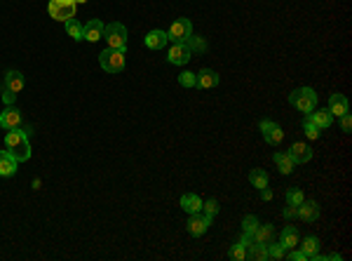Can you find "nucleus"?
<instances>
[{
	"label": "nucleus",
	"mask_w": 352,
	"mask_h": 261,
	"mask_svg": "<svg viewBox=\"0 0 352 261\" xmlns=\"http://www.w3.org/2000/svg\"><path fill=\"white\" fill-rule=\"evenodd\" d=\"M5 148L10 151L12 156L17 158L19 162H26L31 158V144H28V132H22L19 127L10 129L5 134Z\"/></svg>",
	"instance_id": "f257e3e1"
},
{
	"label": "nucleus",
	"mask_w": 352,
	"mask_h": 261,
	"mask_svg": "<svg viewBox=\"0 0 352 261\" xmlns=\"http://www.w3.org/2000/svg\"><path fill=\"white\" fill-rule=\"evenodd\" d=\"M289 101H291L294 108H298L301 113H310L317 108V95H315L312 87H298L289 95Z\"/></svg>",
	"instance_id": "f03ea898"
},
{
	"label": "nucleus",
	"mask_w": 352,
	"mask_h": 261,
	"mask_svg": "<svg viewBox=\"0 0 352 261\" xmlns=\"http://www.w3.org/2000/svg\"><path fill=\"white\" fill-rule=\"evenodd\" d=\"M99 64L106 73H120L125 71V50H113V47H106L99 54Z\"/></svg>",
	"instance_id": "7ed1b4c3"
},
{
	"label": "nucleus",
	"mask_w": 352,
	"mask_h": 261,
	"mask_svg": "<svg viewBox=\"0 0 352 261\" xmlns=\"http://www.w3.org/2000/svg\"><path fill=\"white\" fill-rule=\"evenodd\" d=\"M47 12H50V17H52V19H56V22H64V24H66L68 19L75 17L77 3H75V0H50V5H47Z\"/></svg>",
	"instance_id": "20e7f679"
},
{
	"label": "nucleus",
	"mask_w": 352,
	"mask_h": 261,
	"mask_svg": "<svg viewBox=\"0 0 352 261\" xmlns=\"http://www.w3.org/2000/svg\"><path fill=\"white\" fill-rule=\"evenodd\" d=\"M104 40L108 43V47H113V50H125L127 47V28L118 22L108 24V26H104Z\"/></svg>",
	"instance_id": "39448f33"
},
{
	"label": "nucleus",
	"mask_w": 352,
	"mask_h": 261,
	"mask_svg": "<svg viewBox=\"0 0 352 261\" xmlns=\"http://www.w3.org/2000/svg\"><path fill=\"white\" fill-rule=\"evenodd\" d=\"M190 35H193V24L186 17H179L169 26V31H167V38H169L171 43H188Z\"/></svg>",
	"instance_id": "423d86ee"
},
{
	"label": "nucleus",
	"mask_w": 352,
	"mask_h": 261,
	"mask_svg": "<svg viewBox=\"0 0 352 261\" xmlns=\"http://www.w3.org/2000/svg\"><path fill=\"white\" fill-rule=\"evenodd\" d=\"M190 59H193V52H190L188 43H174L169 47V57H167L169 64H174V66H183V64H188Z\"/></svg>",
	"instance_id": "0eeeda50"
},
{
	"label": "nucleus",
	"mask_w": 352,
	"mask_h": 261,
	"mask_svg": "<svg viewBox=\"0 0 352 261\" xmlns=\"http://www.w3.org/2000/svg\"><path fill=\"white\" fill-rule=\"evenodd\" d=\"M259 129L263 132V139L268 141L270 146H277L282 139H284V132H282V127H280V125H275L272 120H261Z\"/></svg>",
	"instance_id": "6e6552de"
},
{
	"label": "nucleus",
	"mask_w": 352,
	"mask_h": 261,
	"mask_svg": "<svg viewBox=\"0 0 352 261\" xmlns=\"http://www.w3.org/2000/svg\"><path fill=\"white\" fill-rule=\"evenodd\" d=\"M211 226V217L209 214H190V221H188V233L200 238V235L207 233V228Z\"/></svg>",
	"instance_id": "1a4fd4ad"
},
{
	"label": "nucleus",
	"mask_w": 352,
	"mask_h": 261,
	"mask_svg": "<svg viewBox=\"0 0 352 261\" xmlns=\"http://www.w3.org/2000/svg\"><path fill=\"white\" fill-rule=\"evenodd\" d=\"M296 217L305 223H312L319 219V205L315 200H303L301 205L296 207Z\"/></svg>",
	"instance_id": "9d476101"
},
{
	"label": "nucleus",
	"mask_w": 352,
	"mask_h": 261,
	"mask_svg": "<svg viewBox=\"0 0 352 261\" xmlns=\"http://www.w3.org/2000/svg\"><path fill=\"white\" fill-rule=\"evenodd\" d=\"M22 125V111L19 108H14V106H7L5 111L0 113V127L5 129H14Z\"/></svg>",
	"instance_id": "9b49d317"
},
{
	"label": "nucleus",
	"mask_w": 352,
	"mask_h": 261,
	"mask_svg": "<svg viewBox=\"0 0 352 261\" xmlns=\"http://www.w3.org/2000/svg\"><path fill=\"white\" fill-rule=\"evenodd\" d=\"M3 89H7V92H12V95H19L24 89V73L19 71H7L5 73V80H3V85H0Z\"/></svg>",
	"instance_id": "f8f14e48"
},
{
	"label": "nucleus",
	"mask_w": 352,
	"mask_h": 261,
	"mask_svg": "<svg viewBox=\"0 0 352 261\" xmlns=\"http://www.w3.org/2000/svg\"><path fill=\"white\" fill-rule=\"evenodd\" d=\"M289 156H291V160L296 162V165H303V162L312 160V148H310L308 144L296 141V144H291V148H289Z\"/></svg>",
	"instance_id": "ddd939ff"
},
{
	"label": "nucleus",
	"mask_w": 352,
	"mask_h": 261,
	"mask_svg": "<svg viewBox=\"0 0 352 261\" xmlns=\"http://www.w3.org/2000/svg\"><path fill=\"white\" fill-rule=\"evenodd\" d=\"M19 167V160L12 156L10 151H0V177H14Z\"/></svg>",
	"instance_id": "4468645a"
},
{
	"label": "nucleus",
	"mask_w": 352,
	"mask_h": 261,
	"mask_svg": "<svg viewBox=\"0 0 352 261\" xmlns=\"http://www.w3.org/2000/svg\"><path fill=\"white\" fill-rule=\"evenodd\" d=\"M305 120H310L312 125H317L319 129H326L331 127V122H334V116L329 113V108H315V111H310L308 116H305Z\"/></svg>",
	"instance_id": "2eb2a0df"
},
{
	"label": "nucleus",
	"mask_w": 352,
	"mask_h": 261,
	"mask_svg": "<svg viewBox=\"0 0 352 261\" xmlns=\"http://www.w3.org/2000/svg\"><path fill=\"white\" fill-rule=\"evenodd\" d=\"M83 40H89V43H96V40H104V24L99 19H92L83 26Z\"/></svg>",
	"instance_id": "dca6fc26"
},
{
	"label": "nucleus",
	"mask_w": 352,
	"mask_h": 261,
	"mask_svg": "<svg viewBox=\"0 0 352 261\" xmlns=\"http://www.w3.org/2000/svg\"><path fill=\"white\" fill-rule=\"evenodd\" d=\"M272 235H275V226H272V223H259L251 235V240L253 243H261V245H268V243H272Z\"/></svg>",
	"instance_id": "f3484780"
},
{
	"label": "nucleus",
	"mask_w": 352,
	"mask_h": 261,
	"mask_svg": "<svg viewBox=\"0 0 352 261\" xmlns=\"http://www.w3.org/2000/svg\"><path fill=\"white\" fill-rule=\"evenodd\" d=\"M329 113L331 116H345L347 113V99L345 95H338V92H334V95L329 97Z\"/></svg>",
	"instance_id": "a211bd4d"
},
{
	"label": "nucleus",
	"mask_w": 352,
	"mask_h": 261,
	"mask_svg": "<svg viewBox=\"0 0 352 261\" xmlns=\"http://www.w3.org/2000/svg\"><path fill=\"white\" fill-rule=\"evenodd\" d=\"M195 76H198V87H202V89H211L219 85V73L211 71V68H202V71L195 73Z\"/></svg>",
	"instance_id": "6ab92c4d"
},
{
	"label": "nucleus",
	"mask_w": 352,
	"mask_h": 261,
	"mask_svg": "<svg viewBox=\"0 0 352 261\" xmlns=\"http://www.w3.org/2000/svg\"><path fill=\"white\" fill-rule=\"evenodd\" d=\"M143 43H146L148 50H162V47L169 43V38H167V31H150Z\"/></svg>",
	"instance_id": "aec40b11"
},
{
	"label": "nucleus",
	"mask_w": 352,
	"mask_h": 261,
	"mask_svg": "<svg viewBox=\"0 0 352 261\" xmlns=\"http://www.w3.org/2000/svg\"><path fill=\"white\" fill-rule=\"evenodd\" d=\"M181 210L188 212V214H198V212H202V198H200V195H193V193H186L181 198Z\"/></svg>",
	"instance_id": "412c9836"
},
{
	"label": "nucleus",
	"mask_w": 352,
	"mask_h": 261,
	"mask_svg": "<svg viewBox=\"0 0 352 261\" xmlns=\"http://www.w3.org/2000/svg\"><path fill=\"white\" fill-rule=\"evenodd\" d=\"M282 245H284L286 250H294V247H298V243H301V238H298V231L296 226H286L282 228Z\"/></svg>",
	"instance_id": "4be33fe9"
},
{
	"label": "nucleus",
	"mask_w": 352,
	"mask_h": 261,
	"mask_svg": "<svg viewBox=\"0 0 352 261\" xmlns=\"http://www.w3.org/2000/svg\"><path fill=\"white\" fill-rule=\"evenodd\" d=\"M301 245V252L308 259H317V254H319V240L315 238V235H308V238H303V243H298Z\"/></svg>",
	"instance_id": "5701e85b"
},
{
	"label": "nucleus",
	"mask_w": 352,
	"mask_h": 261,
	"mask_svg": "<svg viewBox=\"0 0 352 261\" xmlns=\"http://www.w3.org/2000/svg\"><path fill=\"white\" fill-rule=\"evenodd\" d=\"M275 165H277V170H280V174H291L296 162L291 160L289 153H275Z\"/></svg>",
	"instance_id": "b1692460"
},
{
	"label": "nucleus",
	"mask_w": 352,
	"mask_h": 261,
	"mask_svg": "<svg viewBox=\"0 0 352 261\" xmlns=\"http://www.w3.org/2000/svg\"><path fill=\"white\" fill-rule=\"evenodd\" d=\"M247 256H249V259H256V261H265V259H268V245L251 243L247 247Z\"/></svg>",
	"instance_id": "393cba45"
},
{
	"label": "nucleus",
	"mask_w": 352,
	"mask_h": 261,
	"mask_svg": "<svg viewBox=\"0 0 352 261\" xmlns=\"http://www.w3.org/2000/svg\"><path fill=\"white\" fill-rule=\"evenodd\" d=\"M249 181H251V186L253 189H265L268 186V172L265 170H251L249 172Z\"/></svg>",
	"instance_id": "a878e982"
},
{
	"label": "nucleus",
	"mask_w": 352,
	"mask_h": 261,
	"mask_svg": "<svg viewBox=\"0 0 352 261\" xmlns=\"http://www.w3.org/2000/svg\"><path fill=\"white\" fill-rule=\"evenodd\" d=\"M66 33L71 35V38L75 40V43H77V40H83V24L77 22L75 17L68 19V22H66Z\"/></svg>",
	"instance_id": "bb28decb"
},
{
	"label": "nucleus",
	"mask_w": 352,
	"mask_h": 261,
	"mask_svg": "<svg viewBox=\"0 0 352 261\" xmlns=\"http://www.w3.org/2000/svg\"><path fill=\"white\" fill-rule=\"evenodd\" d=\"M286 247L282 243H268V259H284Z\"/></svg>",
	"instance_id": "cd10ccee"
},
{
	"label": "nucleus",
	"mask_w": 352,
	"mask_h": 261,
	"mask_svg": "<svg viewBox=\"0 0 352 261\" xmlns=\"http://www.w3.org/2000/svg\"><path fill=\"white\" fill-rule=\"evenodd\" d=\"M303 200H305V195H303L301 189H289V191H286V202H289V205L298 207Z\"/></svg>",
	"instance_id": "c85d7f7f"
},
{
	"label": "nucleus",
	"mask_w": 352,
	"mask_h": 261,
	"mask_svg": "<svg viewBox=\"0 0 352 261\" xmlns=\"http://www.w3.org/2000/svg\"><path fill=\"white\" fill-rule=\"evenodd\" d=\"M228 256H230L232 261H244L247 259V247H244L242 243H237L230 247V252H228Z\"/></svg>",
	"instance_id": "c756f323"
},
{
	"label": "nucleus",
	"mask_w": 352,
	"mask_h": 261,
	"mask_svg": "<svg viewBox=\"0 0 352 261\" xmlns=\"http://www.w3.org/2000/svg\"><path fill=\"white\" fill-rule=\"evenodd\" d=\"M256 226H259V219H256V217H244L242 219V235L251 238L253 231H256Z\"/></svg>",
	"instance_id": "7c9ffc66"
},
{
	"label": "nucleus",
	"mask_w": 352,
	"mask_h": 261,
	"mask_svg": "<svg viewBox=\"0 0 352 261\" xmlns=\"http://www.w3.org/2000/svg\"><path fill=\"white\" fill-rule=\"evenodd\" d=\"M179 83H181L183 87H198V76L190 71H183V73H179Z\"/></svg>",
	"instance_id": "2f4dec72"
},
{
	"label": "nucleus",
	"mask_w": 352,
	"mask_h": 261,
	"mask_svg": "<svg viewBox=\"0 0 352 261\" xmlns=\"http://www.w3.org/2000/svg\"><path fill=\"white\" fill-rule=\"evenodd\" d=\"M303 132H305L308 139H319V132H322V129H319L317 125H312L310 120H303Z\"/></svg>",
	"instance_id": "473e14b6"
},
{
	"label": "nucleus",
	"mask_w": 352,
	"mask_h": 261,
	"mask_svg": "<svg viewBox=\"0 0 352 261\" xmlns=\"http://www.w3.org/2000/svg\"><path fill=\"white\" fill-rule=\"evenodd\" d=\"M188 47H190V52H204V50H207V43H204L202 38H195V35H190V40H188Z\"/></svg>",
	"instance_id": "72a5a7b5"
},
{
	"label": "nucleus",
	"mask_w": 352,
	"mask_h": 261,
	"mask_svg": "<svg viewBox=\"0 0 352 261\" xmlns=\"http://www.w3.org/2000/svg\"><path fill=\"white\" fill-rule=\"evenodd\" d=\"M202 210H204V214L214 217L216 212H219V202H216V200H207V202H202Z\"/></svg>",
	"instance_id": "f704fd0d"
},
{
	"label": "nucleus",
	"mask_w": 352,
	"mask_h": 261,
	"mask_svg": "<svg viewBox=\"0 0 352 261\" xmlns=\"http://www.w3.org/2000/svg\"><path fill=\"white\" fill-rule=\"evenodd\" d=\"M341 129H343V132H350V129H352L350 113H345V116H341Z\"/></svg>",
	"instance_id": "c9c22d12"
},
{
	"label": "nucleus",
	"mask_w": 352,
	"mask_h": 261,
	"mask_svg": "<svg viewBox=\"0 0 352 261\" xmlns=\"http://www.w3.org/2000/svg\"><path fill=\"white\" fill-rule=\"evenodd\" d=\"M289 259H291V261H305V259H308V256L303 254L301 250H294L291 254H289Z\"/></svg>",
	"instance_id": "e433bc0d"
},
{
	"label": "nucleus",
	"mask_w": 352,
	"mask_h": 261,
	"mask_svg": "<svg viewBox=\"0 0 352 261\" xmlns=\"http://www.w3.org/2000/svg\"><path fill=\"white\" fill-rule=\"evenodd\" d=\"M282 214H284V219H294V217H296V207H294V205H289L284 212H282Z\"/></svg>",
	"instance_id": "4c0bfd02"
},
{
	"label": "nucleus",
	"mask_w": 352,
	"mask_h": 261,
	"mask_svg": "<svg viewBox=\"0 0 352 261\" xmlns=\"http://www.w3.org/2000/svg\"><path fill=\"white\" fill-rule=\"evenodd\" d=\"M261 198H263V200H272V191H270L268 186H265V189H261Z\"/></svg>",
	"instance_id": "58836bf2"
},
{
	"label": "nucleus",
	"mask_w": 352,
	"mask_h": 261,
	"mask_svg": "<svg viewBox=\"0 0 352 261\" xmlns=\"http://www.w3.org/2000/svg\"><path fill=\"white\" fill-rule=\"evenodd\" d=\"M77 5H85V3H89V0H75Z\"/></svg>",
	"instance_id": "ea45409f"
}]
</instances>
